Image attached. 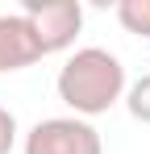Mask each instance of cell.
I'll list each match as a JSON object with an SVG mask.
<instances>
[{"mask_svg": "<svg viewBox=\"0 0 150 154\" xmlns=\"http://www.w3.org/2000/svg\"><path fill=\"white\" fill-rule=\"evenodd\" d=\"M54 88H58V100L71 108V117L92 121V117H100V112H108L113 104L125 100L129 79H125V63L113 50L83 46V50H75L71 58L58 67Z\"/></svg>", "mask_w": 150, "mask_h": 154, "instance_id": "6da1fadb", "label": "cell"}, {"mask_svg": "<svg viewBox=\"0 0 150 154\" xmlns=\"http://www.w3.org/2000/svg\"><path fill=\"white\" fill-rule=\"evenodd\" d=\"M21 17L38 42V50H42V58H46V54L75 46V38L83 29V4L79 0H29L21 8Z\"/></svg>", "mask_w": 150, "mask_h": 154, "instance_id": "7a4b0ae2", "label": "cell"}, {"mask_svg": "<svg viewBox=\"0 0 150 154\" xmlns=\"http://www.w3.org/2000/svg\"><path fill=\"white\" fill-rule=\"evenodd\" d=\"M21 154H104V142L83 117H46L25 133Z\"/></svg>", "mask_w": 150, "mask_h": 154, "instance_id": "3957f363", "label": "cell"}, {"mask_svg": "<svg viewBox=\"0 0 150 154\" xmlns=\"http://www.w3.org/2000/svg\"><path fill=\"white\" fill-rule=\"evenodd\" d=\"M38 58H42V50H38L29 25H25V17L21 13H4V17H0V75L25 71V67H33Z\"/></svg>", "mask_w": 150, "mask_h": 154, "instance_id": "277c9868", "label": "cell"}, {"mask_svg": "<svg viewBox=\"0 0 150 154\" xmlns=\"http://www.w3.org/2000/svg\"><path fill=\"white\" fill-rule=\"evenodd\" d=\"M117 21L133 38H150V0H121L117 4Z\"/></svg>", "mask_w": 150, "mask_h": 154, "instance_id": "5b68a950", "label": "cell"}, {"mask_svg": "<svg viewBox=\"0 0 150 154\" xmlns=\"http://www.w3.org/2000/svg\"><path fill=\"white\" fill-rule=\"evenodd\" d=\"M125 108H129V117H133V121L150 125V75L133 79V83L125 88Z\"/></svg>", "mask_w": 150, "mask_h": 154, "instance_id": "8992f818", "label": "cell"}, {"mask_svg": "<svg viewBox=\"0 0 150 154\" xmlns=\"http://www.w3.org/2000/svg\"><path fill=\"white\" fill-rule=\"evenodd\" d=\"M13 146H17V117L0 104V154H8Z\"/></svg>", "mask_w": 150, "mask_h": 154, "instance_id": "52a82bcc", "label": "cell"}]
</instances>
